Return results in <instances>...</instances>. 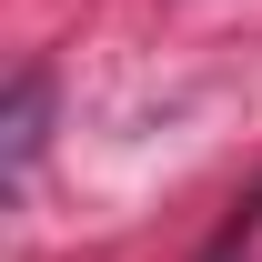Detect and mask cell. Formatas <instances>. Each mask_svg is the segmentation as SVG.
Here are the masks:
<instances>
[{
	"label": "cell",
	"mask_w": 262,
	"mask_h": 262,
	"mask_svg": "<svg viewBox=\"0 0 262 262\" xmlns=\"http://www.w3.org/2000/svg\"><path fill=\"white\" fill-rule=\"evenodd\" d=\"M40 121H51V71H20V81H10V171H31L40 162Z\"/></svg>",
	"instance_id": "6da1fadb"
}]
</instances>
